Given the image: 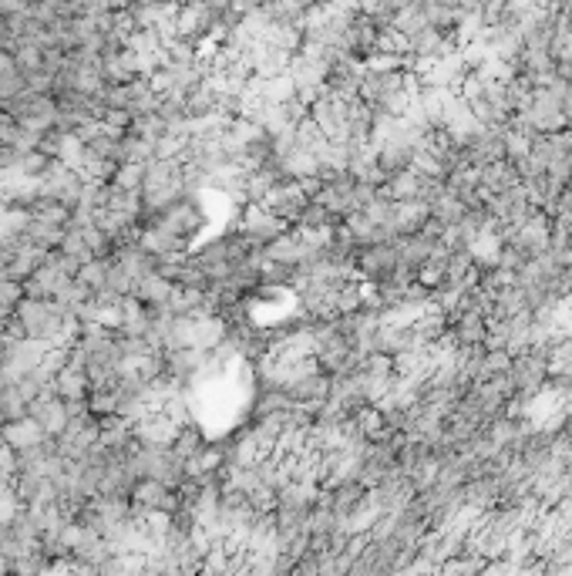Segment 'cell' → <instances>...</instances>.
I'll use <instances>...</instances> for the list:
<instances>
[{
    "instance_id": "cell-1",
    "label": "cell",
    "mask_w": 572,
    "mask_h": 576,
    "mask_svg": "<svg viewBox=\"0 0 572 576\" xmlns=\"http://www.w3.org/2000/svg\"><path fill=\"white\" fill-rule=\"evenodd\" d=\"M65 310L54 300H27L17 307L14 321L24 331V340H37L48 347H61V331H65Z\"/></svg>"
},
{
    "instance_id": "cell-2",
    "label": "cell",
    "mask_w": 572,
    "mask_h": 576,
    "mask_svg": "<svg viewBox=\"0 0 572 576\" xmlns=\"http://www.w3.org/2000/svg\"><path fill=\"white\" fill-rule=\"evenodd\" d=\"M313 203L306 192H303L300 183H276V186L267 192V199H263V209H267L273 220H280L286 230H293L297 222H300L303 209Z\"/></svg>"
},
{
    "instance_id": "cell-3",
    "label": "cell",
    "mask_w": 572,
    "mask_h": 576,
    "mask_svg": "<svg viewBox=\"0 0 572 576\" xmlns=\"http://www.w3.org/2000/svg\"><path fill=\"white\" fill-rule=\"evenodd\" d=\"M508 381L519 398H532L542 391V385L549 381V361L545 357H536L532 351L512 357V368H508Z\"/></svg>"
},
{
    "instance_id": "cell-4",
    "label": "cell",
    "mask_w": 572,
    "mask_h": 576,
    "mask_svg": "<svg viewBox=\"0 0 572 576\" xmlns=\"http://www.w3.org/2000/svg\"><path fill=\"white\" fill-rule=\"evenodd\" d=\"M27 418L41 424V432L54 441L65 435L67 422H71V418H67V405L58 398V394H41V398L27 408Z\"/></svg>"
},
{
    "instance_id": "cell-5",
    "label": "cell",
    "mask_w": 572,
    "mask_h": 576,
    "mask_svg": "<svg viewBox=\"0 0 572 576\" xmlns=\"http://www.w3.org/2000/svg\"><path fill=\"white\" fill-rule=\"evenodd\" d=\"M132 435L138 445H172L179 435V424L172 422L168 415H149L138 424H132Z\"/></svg>"
},
{
    "instance_id": "cell-6",
    "label": "cell",
    "mask_w": 572,
    "mask_h": 576,
    "mask_svg": "<svg viewBox=\"0 0 572 576\" xmlns=\"http://www.w3.org/2000/svg\"><path fill=\"white\" fill-rule=\"evenodd\" d=\"M54 391H58L61 401H88V394H91V388H88V371L67 361L65 368L58 371V378H54Z\"/></svg>"
},
{
    "instance_id": "cell-7",
    "label": "cell",
    "mask_w": 572,
    "mask_h": 576,
    "mask_svg": "<svg viewBox=\"0 0 572 576\" xmlns=\"http://www.w3.org/2000/svg\"><path fill=\"white\" fill-rule=\"evenodd\" d=\"M172 293H175V284H172V280H166V276H162V273L155 270L151 273V276H145V280H138V284H135V300H138V304L142 307H166L168 300H172Z\"/></svg>"
},
{
    "instance_id": "cell-8",
    "label": "cell",
    "mask_w": 572,
    "mask_h": 576,
    "mask_svg": "<svg viewBox=\"0 0 572 576\" xmlns=\"http://www.w3.org/2000/svg\"><path fill=\"white\" fill-rule=\"evenodd\" d=\"M0 439L7 448H14V452H24V448H34V445H41V441H48V435L41 432V424L31 422V418H24V422H11L0 428Z\"/></svg>"
},
{
    "instance_id": "cell-9",
    "label": "cell",
    "mask_w": 572,
    "mask_h": 576,
    "mask_svg": "<svg viewBox=\"0 0 572 576\" xmlns=\"http://www.w3.org/2000/svg\"><path fill=\"white\" fill-rule=\"evenodd\" d=\"M485 317L478 314H458L452 321V334L458 347H485Z\"/></svg>"
},
{
    "instance_id": "cell-10",
    "label": "cell",
    "mask_w": 572,
    "mask_h": 576,
    "mask_svg": "<svg viewBox=\"0 0 572 576\" xmlns=\"http://www.w3.org/2000/svg\"><path fill=\"white\" fill-rule=\"evenodd\" d=\"M428 209H431V220L441 222L444 230H448V226H458V222L465 220V213H468V209H465V203H461V199H454L448 189H444V192H441V196H437Z\"/></svg>"
},
{
    "instance_id": "cell-11",
    "label": "cell",
    "mask_w": 572,
    "mask_h": 576,
    "mask_svg": "<svg viewBox=\"0 0 572 576\" xmlns=\"http://www.w3.org/2000/svg\"><path fill=\"white\" fill-rule=\"evenodd\" d=\"M27 408H31V401L17 391V385H0V418H4V424L24 422Z\"/></svg>"
},
{
    "instance_id": "cell-12",
    "label": "cell",
    "mask_w": 572,
    "mask_h": 576,
    "mask_svg": "<svg viewBox=\"0 0 572 576\" xmlns=\"http://www.w3.org/2000/svg\"><path fill=\"white\" fill-rule=\"evenodd\" d=\"M205 445L209 441H205V435H202L199 428L196 424H185V428H179V435H175V441L168 448L182 458V462H189V458H196L199 452H205Z\"/></svg>"
},
{
    "instance_id": "cell-13",
    "label": "cell",
    "mask_w": 572,
    "mask_h": 576,
    "mask_svg": "<svg viewBox=\"0 0 572 576\" xmlns=\"http://www.w3.org/2000/svg\"><path fill=\"white\" fill-rule=\"evenodd\" d=\"M290 408H293V401L286 398L283 391H263V394L256 398V405H252V418H256V422L276 418V415H286Z\"/></svg>"
},
{
    "instance_id": "cell-14",
    "label": "cell",
    "mask_w": 572,
    "mask_h": 576,
    "mask_svg": "<svg viewBox=\"0 0 572 576\" xmlns=\"http://www.w3.org/2000/svg\"><path fill=\"white\" fill-rule=\"evenodd\" d=\"M65 256H71L74 263H81V267H88V263H95V253H91V246L84 243L81 233H74V230H65V239H61V246H58Z\"/></svg>"
},
{
    "instance_id": "cell-15",
    "label": "cell",
    "mask_w": 572,
    "mask_h": 576,
    "mask_svg": "<svg viewBox=\"0 0 572 576\" xmlns=\"http://www.w3.org/2000/svg\"><path fill=\"white\" fill-rule=\"evenodd\" d=\"M512 368V354L508 351H485L482 357V368H478V385L482 381H491V378H502Z\"/></svg>"
},
{
    "instance_id": "cell-16",
    "label": "cell",
    "mask_w": 572,
    "mask_h": 576,
    "mask_svg": "<svg viewBox=\"0 0 572 576\" xmlns=\"http://www.w3.org/2000/svg\"><path fill=\"white\" fill-rule=\"evenodd\" d=\"M104 290L108 293H115V297H132L135 293V280L128 276V270L125 267H118L115 260H108V276H104Z\"/></svg>"
},
{
    "instance_id": "cell-17",
    "label": "cell",
    "mask_w": 572,
    "mask_h": 576,
    "mask_svg": "<svg viewBox=\"0 0 572 576\" xmlns=\"http://www.w3.org/2000/svg\"><path fill=\"white\" fill-rule=\"evenodd\" d=\"M20 304H24V284L0 280V321H11Z\"/></svg>"
},
{
    "instance_id": "cell-18",
    "label": "cell",
    "mask_w": 572,
    "mask_h": 576,
    "mask_svg": "<svg viewBox=\"0 0 572 576\" xmlns=\"http://www.w3.org/2000/svg\"><path fill=\"white\" fill-rule=\"evenodd\" d=\"M145 169H149V166H118L115 179H112V186L121 189V192H138V196H142Z\"/></svg>"
},
{
    "instance_id": "cell-19",
    "label": "cell",
    "mask_w": 572,
    "mask_h": 576,
    "mask_svg": "<svg viewBox=\"0 0 572 576\" xmlns=\"http://www.w3.org/2000/svg\"><path fill=\"white\" fill-rule=\"evenodd\" d=\"M104 276H108V260H95V263L81 267L74 280H78L81 287L91 290V297H95V293H101V290H104Z\"/></svg>"
}]
</instances>
